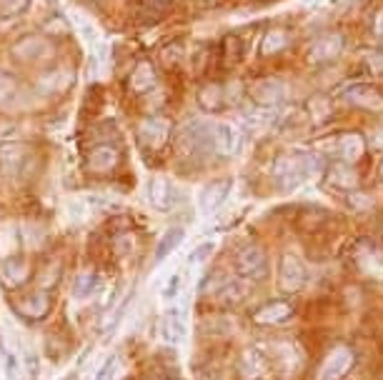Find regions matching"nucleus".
<instances>
[{
    "label": "nucleus",
    "instance_id": "obj_5",
    "mask_svg": "<svg viewBox=\"0 0 383 380\" xmlns=\"http://www.w3.org/2000/svg\"><path fill=\"white\" fill-rule=\"evenodd\" d=\"M203 293H211V296L218 298L223 306H238L248 296V283L238 275H223L216 273L211 278V285L203 288Z\"/></svg>",
    "mask_w": 383,
    "mask_h": 380
},
{
    "label": "nucleus",
    "instance_id": "obj_12",
    "mask_svg": "<svg viewBox=\"0 0 383 380\" xmlns=\"http://www.w3.org/2000/svg\"><path fill=\"white\" fill-rule=\"evenodd\" d=\"M121 165V150L113 142H101L96 148H91L88 158H85V168L93 175H108Z\"/></svg>",
    "mask_w": 383,
    "mask_h": 380
},
{
    "label": "nucleus",
    "instance_id": "obj_18",
    "mask_svg": "<svg viewBox=\"0 0 383 380\" xmlns=\"http://www.w3.org/2000/svg\"><path fill=\"white\" fill-rule=\"evenodd\" d=\"M240 148V133L231 123H213V153L235 155Z\"/></svg>",
    "mask_w": 383,
    "mask_h": 380
},
{
    "label": "nucleus",
    "instance_id": "obj_7",
    "mask_svg": "<svg viewBox=\"0 0 383 380\" xmlns=\"http://www.w3.org/2000/svg\"><path fill=\"white\" fill-rule=\"evenodd\" d=\"M170 133L173 125L163 116H150L138 123V142L145 150H160L170 140Z\"/></svg>",
    "mask_w": 383,
    "mask_h": 380
},
{
    "label": "nucleus",
    "instance_id": "obj_19",
    "mask_svg": "<svg viewBox=\"0 0 383 380\" xmlns=\"http://www.w3.org/2000/svg\"><path fill=\"white\" fill-rule=\"evenodd\" d=\"M28 278H30V270H28V263L23 258H8L0 263V280L11 291L23 288L28 283Z\"/></svg>",
    "mask_w": 383,
    "mask_h": 380
},
{
    "label": "nucleus",
    "instance_id": "obj_8",
    "mask_svg": "<svg viewBox=\"0 0 383 380\" xmlns=\"http://www.w3.org/2000/svg\"><path fill=\"white\" fill-rule=\"evenodd\" d=\"M321 148H328L326 153H333L340 158V163H356L358 158L363 155V138L358 133H340V135H333L328 140H321L318 142Z\"/></svg>",
    "mask_w": 383,
    "mask_h": 380
},
{
    "label": "nucleus",
    "instance_id": "obj_1",
    "mask_svg": "<svg viewBox=\"0 0 383 380\" xmlns=\"http://www.w3.org/2000/svg\"><path fill=\"white\" fill-rule=\"evenodd\" d=\"M316 168H318V158L311 150H291V153L278 155L271 168V175L278 190L291 193V190L301 188L316 173Z\"/></svg>",
    "mask_w": 383,
    "mask_h": 380
},
{
    "label": "nucleus",
    "instance_id": "obj_39",
    "mask_svg": "<svg viewBox=\"0 0 383 380\" xmlns=\"http://www.w3.org/2000/svg\"><path fill=\"white\" fill-rule=\"evenodd\" d=\"M116 248H118V253H128V250L133 248V235H121V238H116Z\"/></svg>",
    "mask_w": 383,
    "mask_h": 380
},
{
    "label": "nucleus",
    "instance_id": "obj_3",
    "mask_svg": "<svg viewBox=\"0 0 383 380\" xmlns=\"http://www.w3.org/2000/svg\"><path fill=\"white\" fill-rule=\"evenodd\" d=\"M178 142L186 153H213V123L201 121V118L188 121L178 135Z\"/></svg>",
    "mask_w": 383,
    "mask_h": 380
},
{
    "label": "nucleus",
    "instance_id": "obj_26",
    "mask_svg": "<svg viewBox=\"0 0 383 380\" xmlns=\"http://www.w3.org/2000/svg\"><path fill=\"white\" fill-rule=\"evenodd\" d=\"M328 185L335 190H356L358 178L348 163H338L328 170Z\"/></svg>",
    "mask_w": 383,
    "mask_h": 380
},
{
    "label": "nucleus",
    "instance_id": "obj_24",
    "mask_svg": "<svg viewBox=\"0 0 383 380\" xmlns=\"http://www.w3.org/2000/svg\"><path fill=\"white\" fill-rule=\"evenodd\" d=\"M183 238H186V230L183 228H168V230L163 233V238L158 240V245H155V255H153V263H163L165 258H168L173 250L178 248V245L183 243Z\"/></svg>",
    "mask_w": 383,
    "mask_h": 380
},
{
    "label": "nucleus",
    "instance_id": "obj_30",
    "mask_svg": "<svg viewBox=\"0 0 383 380\" xmlns=\"http://www.w3.org/2000/svg\"><path fill=\"white\" fill-rule=\"evenodd\" d=\"M98 288H101V278H98V273H93V270H83V273L75 275V283H73L75 298H91Z\"/></svg>",
    "mask_w": 383,
    "mask_h": 380
},
{
    "label": "nucleus",
    "instance_id": "obj_4",
    "mask_svg": "<svg viewBox=\"0 0 383 380\" xmlns=\"http://www.w3.org/2000/svg\"><path fill=\"white\" fill-rule=\"evenodd\" d=\"M53 55V43L43 35H26L11 48V58L21 65H38Z\"/></svg>",
    "mask_w": 383,
    "mask_h": 380
},
{
    "label": "nucleus",
    "instance_id": "obj_38",
    "mask_svg": "<svg viewBox=\"0 0 383 380\" xmlns=\"http://www.w3.org/2000/svg\"><path fill=\"white\" fill-rule=\"evenodd\" d=\"M116 363H118V358L116 355H111V358L106 360V363L101 365V370H98V375L93 380H111V375H113V368H116Z\"/></svg>",
    "mask_w": 383,
    "mask_h": 380
},
{
    "label": "nucleus",
    "instance_id": "obj_16",
    "mask_svg": "<svg viewBox=\"0 0 383 380\" xmlns=\"http://www.w3.org/2000/svg\"><path fill=\"white\" fill-rule=\"evenodd\" d=\"M231 188H233V180L231 178L211 180V183L201 190V196H198V206H201V211L203 213L218 211V208L226 203V198L231 196Z\"/></svg>",
    "mask_w": 383,
    "mask_h": 380
},
{
    "label": "nucleus",
    "instance_id": "obj_29",
    "mask_svg": "<svg viewBox=\"0 0 383 380\" xmlns=\"http://www.w3.org/2000/svg\"><path fill=\"white\" fill-rule=\"evenodd\" d=\"M340 98L343 101H348V103H376L378 101V93H376V88L373 85H368V83H353V85H348L343 93H340Z\"/></svg>",
    "mask_w": 383,
    "mask_h": 380
},
{
    "label": "nucleus",
    "instance_id": "obj_13",
    "mask_svg": "<svg viewBox=\"0 0 383 380\" xmlns=\"http://www.w3.org/2000/svg\"><path fill=\"white\" fill-rule=\"evenodd\" d=\"M28 145L18 140H11V142H0V170L8 175V178H18L23 173L28 163Z\"/></svg>",
    "mask_w": 383,
    "mask_h": 380
},
{
    "label": "nucleus",
    "instance_id": "obj_11",
    "mask_svg": "<svg viewBox=\"0 0 383 380\" xmlns=\"http://www.w3.org/2000/svg\"><path fill=\"white\" fill-rule=\"evenodd\" d=\"M13 311L21 318H26V320H40V318H45L50 311V293L43 291V288L40 291L26 293V296L13 301Z\"/></svg>",
    "mask_w": 383,
    "mask_h": 380
},
{
    "label": "nucleus",
    "instance_id": "obj_22",
    "mask_svg": "<svg viewBox=\"0 0 383 380\" xmlns=\"http://www.w3.org/2000/svg\"><path fill=\"white\" fill-rule=\"evenodd\" d=\"M356 265L368 278L383 280V250L378 248H361L356 253Z\"/></svg>",
    "mask_w": 383,
    "mask_h": 380
},
{
    "label": "nucleus",
    "instance_id": "obj_25",
    "mask_svg": "<svg viewBox=\"0 0 383 380\" xmlns=\"http://www.w3.org/2000/svg\"><path fill=\"white\" fill-rule=\"evenodd\" d=\"M163 330L170 343H178V340L186 338V318H183L181 308H168L165 320H163Z\"/></svg>",
    "mask_w": 383,
    "mask_h": 380
},
{
    "label": "nucleus",
    "instance_id": "obj_44",
    "mask_svg": "<svg viewBox=\"0 0 383 380\" xmlns=\"http://www.w3.org/2000/svg\"><path fill=\"white\" fill-rule=\"evenodd\" d=\"M381 178H383V160H381Z\"/></svg>",
    "mask_w": 383,
    "mask_h": 380
},
{
    "label": "nucleus",
    "instance_id": "obj_9",
    "mask_svg": "<svg viewBox=\"0 0 383 380\" xmlns=\"http://www.w3.org/2000/svg\"><path fill=\"white\" fill-rule=\"evenodd\" d=\"M148 203L155 208V211L168 213V211H173V208L181 206L183 196H181V190L170 183V180L155 175V178L148 180Z\"/></svg>",
    "mask_w": 383,
    "mask_h": 380
},
{
    "label": "nucleus",
    "instance_id": "obj_40",
    "mask_svg": "<svg viewBox=\"0 0 383 380\" xmlns=\"http://www.w3.org/2000/svg\"><path fill=\"white\" fill-rule=\"evenodd\" d=\"M6 375H8V380H18V365H16V358H8V360H6Z\"/></svg>",
    "mask_w": 383,
    "mask_h": 380
},
{
    "label": "nucleus",
    "instance_id": "obj_6",
    "mask_svg": "<svg viewBox=\"0 0 383 380\" xmlns=\"http://www.w3.org/2000/svg\"><path fill=\"white\" fill-rule=\"evenodd\" d=\"M306 285V265L296 253H281L278 258V291L293 296Z\"/></svg>",
    "mask_w": 383,
    "mask_h": 380
},
{
    "label": "nucleus",
    "instance_id": "obj_41",
    "mask_svg": "<svg viewBox=\"0 0 383 380\" xmlns=\"http://www.w3.org/2000/svg\"><path fill=\"white\" fill-rule=\"evenodd\" d=\"M373 33H376V35H383V8L373 16Z\"/></svg>",
    "mask_w": 383,
    "mask_h": 380
},
{
    "label": "nucleus",
    "instance_id": "obj_27",
    "mask_svg": "<svg viewBox=\"0 0 383 380\" xmlns=\"http://www.w3.org/2000/svg\"><path fill=\"white\" fill-rule=\"evenodd\" d=\"M226 103H228V95H226V90L221 88L218 83L206 85V88L198 93V106H201L203 111H221Z\"/></svg>",
    "mask_w": 383,
    "mask_h": 380
},
{
    "label": "nucleus",
    "instance_id": "obj_31",
    "mask_svg": "<svg viewBox=\"0 0 383 380\" xmlns=\"http://www.w3.org/2000/svg\"><path fill=\"white\" fill-rule=\"evenodd\" d=\"M286 45H288L286 30H281V28H273V30H268L266 38H263L261 50H263V55H276V53H281Z\"/></svg>",
    "mask_w": 383,
    "mask_h": 380
},
{
    "label": "nucleus",
    "instance_id": "obj_34",
    "mask_svg": "<svg viewBox=\"0 0 383 380\" xmlns=\"http://www.w3.org/2000/svg\"><path fill=\"white\" fill-rule=\"evenodd\" d=\"M309 108H311V116H313V118H316V121H318V123L323 121V118H326V116H328V113H331V103L326 101V98H321V95H316L313 101L309 103Z\"/></svg>",
    "mask_w": 383,
    "mask_h": 380
},
{
    "label": "nucleus",
    "instance_id": "obj_45",
    "mask_svg": "<svg viewBox=\"0 0 383 380\" xmlns=\"http://www.w3.org/2000/svg\"><path fill=\"white\" fill-rule=\"evenodd\" d=\"M65 380H70V378H65Z\"/></svg>",
    "mask_w": 383,
    "mask_h": 380
},
{
    "label": "nucleus",
    "instance_id": "obj_23",
    "mask_svg": "<svg viewBox=\"0 0 383 380\" xmlns=\"http://www.w3.org/2000/svg\"><path fill=\"white\" fill-rule=\"evenodd\" d=\"M70 83H73V68H58L43 75L40 83H38V90H43V93H48V95L63 93V90H68Z\"/></svg>",
    "mask_w": 383,
    "mask_h": 380
},
{
    "label": "nucleus",
    "instance_id": "obj_15",
    "mask_svg": "<svg viewBox=\"0 0 383 380\" xmlns=\"http://www.w3.org/2000/svg\"><path fill=\"white\" fill-rule=\"evenodd\" d=\"M340 50H343V38H340L338 33H331V35H323V38H318V40L311 43L306 58H309V63H313V65L331 63V60L338 58Z\"/></svg>",
    "mask_w": 383,
    "mask_h": 380
},
{
    "label": "nucleus",
    "instance_id": "obj_2",
    "mask_svg": "<svg viewBox=\"0 0 383 380\" xmlns=\"http://www.w3.org/2000/svg\"><path fill=\"white\" fill-rule=\"evenodd\" d=\"M235 275L243 278L245 283H261L268 278V258L258 245H245L235 253L233 258Z\"/></svg>",
    "mask_w": 383,
    "mask_h": 380
},
{
    "label": "nucleus",
    "instance_id": "obj_20",
    "mask_svg": "<svg viewBox=\"0 0 383 380\" xmlns=\"http://www.w3.org/2000/svg\"><path fill=\"white\" fill-rule=\"evenodd\" d=\"M293 315V306L288 301H271L253 313L255 325H278Z\"/></svg>",
    "mask_w": 383,
    "mask_h": 380
},
{
    "label": "nucleus",
    "instance_id": "obj_43",
    "mask_svg": "<svg viewBox=\"0 0 383 380\" xmlns=\"http://www.w3.org/2000/svg\"><path fill=\"white\" fill-rule=\"evenodd\" d=\"M373 145H376V148H383V128L376 130V135H373Z\"/></svg>",
    "mask_w": 383,
    "mask_h": 380
},
{
    "label": "nucleus",
    "instance_id": "obj_36",
    "mask_svg": "<svg viewBox=\"0 0 383 380\" xmlns=\"http://www.w3.org/2000/svg\"><path fill=\"white\" fill-rule=\"evenodd\" d=\"M131 301H133V293H131V296L126 298V301L121 303V306L116 308V315H113V323L111 325H108V335H113V332H116V328H118V323L123 320V313H126V308L131 306Z\"/></svg>",
    "mask_w": 383,
    "mask_h": 380
},
{
    "label": "nucleus",
    "instance_id": "obj_37",
    "mask_svg": "<svg viewBox=\"0 0 383 380\" xmlns=\"http://www.w3.org/2000/svg\"><path fill=\"white\" fill-rule=\"evenodd\" d=\"M178 288H181V275H170V280L165 283V291H163V298L165 301H173L178 296Z\"/></svg>",
    "mask_w": 383,
    "mask_h": 380
},
{
    "label": "nucleus",
    "instance_id": "obj_14",
    "mask_svg": "<svg viewBox=\"0 0 383 380\" xmlns=\"http://www.w3.org/2000/svg\"><path fill=\"white\" fill-rule=\"evenodd\" d=\"M250 98L263 108H276L286 98V83L278 78H263L250 85Z\"/></svg>",
    "mask_w": 383,
    "mask_h": 380
},
{
    "label": "nucleus",
    "instance_id": "obj_42",
    "mask_svg": "<svg viewBox=\"0 0 383 380\" xmlns=\"http://www.w3.org/2000/svg\"><path fill=\"white\" fill-rule=\"evenodd\" d=\"M28 373H30L33 380L38 378V360H35V355H30V353H28Z\"/></svg>",
    "mask_w": 383,
    "mask_h": 380
},
{
    "label": "nucleus",
    "instance_id": "obj_28",
    "mask_svg": "<svg viewBox=\"0 0 383 380\" xmlns=\"http://www.w3.org/2000/svg\"><path fill=\"white\" fill-rule=\"evenodd\" d=\"M170 0H133V8H135V16L145 23H153L163 16V11L168 8Z\"/></svg>",
    "mask_w": 383,
    "mask_h": 380
},
{
    "label": "nucleus",
    "instance_id": "obj_10",
    "mask_svg": "<svg viewBox=\"0 0 383 380\" xmlns=\"http://www.w3.org/2000/svg\"><path fill=\"white\" fill-rule=\"evenodd\" d=\"M240 370H243L245 380H271V355L258 348V345H248L243 350V355H240Z\"/></svg>",
    "mask_w": 383,
    "mask_h": 380
},
{
    "label": "nucleus",
    "instance_id": "obj_33",
    "mask_svg": "<svg viewBox=\"0 0 383 380\" xmlns=\"http://www.w3.org/2000/svg\"><path fill=\"white\" fill-rule=\"evenodd\" d=\"M30 0H0V16H21Z\"/></svg>",
    "mask_w": 383,
    "mask_h": 380
},
{
    "label": "nucleus",
    "instance_id": "obj_32",
    "mask_svg": "<svg viewBox=\"0 0 383 380\" xmlns=\"http://www.w3.org/2000/svg\"><path fill=\"white\" fill-rule=\"evenodd\" d=\"M213 250H216V243L213 240H206V243H201L196 250H193L191 255H188V265H198V263H206L208 258L213 255Z\"/></svg>",
    "mask_w": 383,
    "mask_h": 380
},
{
    "label": "nucleus",
    "instance_id": "obj_35",
    "mask_svg": "<svg viewBox=\"0 0 383 380\" xmlns=\"http://www.w3.org/2000/svg\"><path fill=\"white\" fill-rule=\"evenodd\" d=\"M16 93V80L11 78V75L0 73V106L3 103H8V98Z\"/></svg>",
    "mask_w": 383,
    "mask_h": 380
},
{
    "label": "nucleus",
    "instance_id": "obj_17",
    "mask_svg": "<svg viewBox=\"0 0 383 380\" xmlns=\"http://www.w3.org/2000/svg\"><path fill=\"white\" fill-rule=\"evenodd\" d=\"M351 365H353V353L348 348L331 350V355L323 360V365H321L318 380H340L351 370Z\"/></svg>",
    "mask_w": 383,
    "mask_h": 380
},
{
    "label": "nucleus",
    "instance_id": "obj_21",
    "mask_svg": "<svg viewBox=\"0 0 383 380\" xmlns=\"http://www.w3.org/2000/svg\"><path fill=\"white\" fill-rule=\"evenodd\" d=\"M158 85V75H155V68L150 65V60H140L138 65L131 73V80H128V88L133 90L135 95H145Z\"/></svg>",
    "mask_w": 383,
    "mask_h": 380
}]
</instances>
